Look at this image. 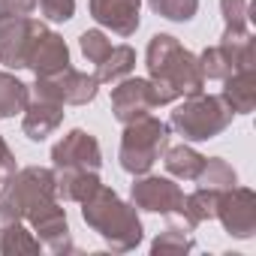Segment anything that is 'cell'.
Here are the masks:
<instances>
[{
    "label": "cell",
    "mask_w": 256,
    "mask_h": 256,
    "mask_svg": "<svg viewBox=\"0 0 256 256\" xmlns=\"http://www.w3.org/2000/svg\"><path fill=\"white\" fill-rule=\"evenodd\" d=\"M58 202V190H54V172L52 169H40V166H28L22 172H12L4 187H0V205H6L16 217L28 220L34 217L40 208Z\"/></svg>",
    "instance_id": "5b68a950"
},
{
    "label": "cell",
    "mask_w": 256,
    "mask_h": 256,
    "mask_svg": "<svg viewBox=\"0 0 256 256\" xmlns=\"http://www.w3.org/2000/svg\"><path fill=\"white\" fill-rule=\"evenodd\" d=\"M78 46H82V54L90 60V64H100L108 52H112V40L102 34V30H84L78 36Z\"/></svg>",
    "instance_id": "4316f807"
},
{
    "label": "cell",
    "mask_w": 256,
    "mask_h": 256,
    "mask_svg": "<svg viewBox=\"0 0 256 256\" xmlns=\"http://www.w3.org/2000/svg\"><path fill=\"white\" fill-rule=\"evenodd\" d=\"M42 28L46 24L30 16H4L0 12V64L22 70L28 60L30 42Z\"/></svg>",
    "instance_id": "52a82bcc"
},
{
    "label": "cell",
    "mask_w": 256,
    "mask_h": 256,
    "mask_svg": "<svg viewBox=\"0 0 256 256\" xmlns=\"http://www.w3.org/2000/svg\"><path fill=\"white\" fill-rule=\"evenodd\" d=\"M60 120H64V106H60V102L34 96V100L24 106V120H22V126H24L28 139L42 142L46 136H52L58 126H60Z\"/></svg>",
    "instance_id": "9a60e30c"
},
{
    "label": "cell",
    "mask_w": 256,
    "mask_h": 256,
    "mask_svg": "<svg viewBox=\"0 0 256 256\" xmlns=\"http://www.w3.org/2000/svg\"><path fill=\"white\" fill-rule=\"evenodd\" d=\"M190 223L184 226H169L166 232H160L151 244V253H187L193 250V235H190Z\"/></svg>",
    "instance_id": "cb8c5ba5"
},
{
    "label": "cell",
    "mask_w": 256,
    "mask_h": 256,
    "mask_svg": "<svg viewBox=\"0 0 256 256\" xmlns=\"http://www.w3.org/2000/svg\"><path fill=\"white\" fill-rule=\"evenodd\" d=\"M96 187H100V178L94 169H58L54 172V190H58V199L64 202H84L88 196H94Z\"/></svg>",
    "instance_id": "ac0fdd59"
},
{
    "label": "cell",
    "mask_w": 256,
    "mask_h": 256,
    "mask_svg": "<svg viewBox=\"0 0 256 256\" xmlns=\"http://www.w3.org/2000/svg\"><path fill=\"white\" fill-rule=\"evenodd\" d=\"M148 6L169 22H190L199 10V0H148Z\"/></svg>",
    "instance_id": "484cf974"
},
{
    "label": "cell",
    "mask_w": 256,
    "mask_h": 256,
    "mask_svg": "<svg viewBox=\"0 0 256 256\" xmlns=\"http://www.w3.org/2000/svg\"><path fill=\"white\" fill-rule=\"evenodd\" d=\"M96 76H88V72H78L72 70L70 64L54 70V72H46V76H36V84H34V96H42V100H54L60 106H84L96 96Z\"/></svg>",
    "instance_id": "8992f818"
},
{
    "label": "cell",
    "mask_w": 256,
    "mask_h": 256,
    "mask_svg": "<svg viewBox=\"0 0 256 256\" xmlns=\"http://www.w3.org/2000/svg\"><path fill=\"white\" fill-rule=\"evenodd\" d=\"M28 223L34 226L36 238H40L48 250H54V253H70V250H76V244H72V238H70V226H66V211L60 208V202H52V205L40 208L34 217H28Z\"/></svg>",
    "instance_id": "7c38bea8"
},
{
    "label": "cell",
    "mask_w": 256,
    "mask_h": 256,
    "mask_svg": "<svg viewBox=\"0 0 256 256\" xmlns=\"http://www.w3.org/2000/svg\"><path fill=\"white\" fill-rule=\"evenodd\" d=\"M151 108H157V94L148 78H120L112 90V112L120 124L145 118L151 114Z\"/></svg>",
    "instance_id": "30bf717a"
},
{
    "label": "cell",
    "mask_w": 256,
    "mask_h": 256,
    "mask_svg": "<svg viewBox=\"0 0 256 256\" xmlns=\"http://www.w3.org/2000/svg\"><path fill=\"white\" fill-rule=\"evenodd\" d=\"M220 100L232 108V114H250L256 108V66L250 70H235L232 76L223 78V94Z\"/></svg>",
    "instance_id": "e0dca14e"
},
{
    "label": "cell",
    "mask_w": 256,
    "mask_h": 256,
    "mask_svg": "<svg viewBox=\"0 0 256 256\" xmlns=\"http://www.w3.org/2000/svg\"><path fill=\"white\" fill-rule=\"evenodd\" d=\"M220 193H223V190H211V187L193 190V193L184 196V202H181V217H184L190 226H199V223H205V220H214V217H217Z\"/></svg>",
    "instance_id": "ffe728a7"
},
{
    "label": "cell",
    "mask_w": 256,
    "mask_h": 256,
    "mask_svg": "<svg viewBox=\"0 0 256 256\" xmlns=\"http://www.w3.org/2000/svg\"><path fill=\"white\" fill-rule=\"evenodd\" d=\"M52 160H54V169H94L96 172L102 166L100 142L90 133H84V130L66 133L52 148Z\"/></svg>",
    "instance_id": "8fae6325"
},
{
    "label": "cell",
    "mask_w": 256,
    "mask_h": 256,
    "mask_svg": "<svg viewBox=\"0 0 256 256\" xmlns=\"http://www.w3.org/2000/svg\"><path fill=\"white\" fill-rule=\"evenodd\" d=\"M36 10V0H0L4 16H30Z\"/></svg>",
    "instance_id": "f1b7e54d"
},
{
    "label": "cell",
    "mask_w": 256,
    "mask_h": 256,
    "mask_svg": "<svg viewBox=\"0 0 256 256\" xmlns=\"http://www.w3.org/2000/svg\"><path fill=\"white\" fill-rule=\"evenodd\" d=\"M30 102V88L10 72H0V118H12Z\"/></svg>",
    "instance_id": "7402d4cb"
},
{
    "label": "cell",
    "mask_w": 256,
    "mask_h": 256,
    "mask_svg": "<svg viewBox=\"0 0 256 256\" xmlns=\"http://www.w3.org/2000/svg\"><path fill=\"white\" fill-rule=\"evenodd\" d=\"M148 72H151L148 82L154 84V94H157V106L175 102L181 96L202 94V88H205L199 58L193 52H187L169 34L151 36V42H148Z\"/></svg>",
    "instance_id": "6da1fadb"
},
{
    "label": "cell",
    "mask_w": 256,
    "mask_h": 256,
    "mask_svg": "<svg viewBox=\"0 0 256 256\" xmlns=\"http://www.w3.org/2000/svg\"><path fill=\"white\" fill-rule=\"evenodd\" d=\"M84 223L112 247V250H133L142 241V220L136 214V205H126L118 199L114 190L100 184L94 196L82 202Z\"/></svg>",
    "instance_id": "7a4b0ae2"
},
{
    "label": "cell",
    "mask_w": 256,
    "mask_h": 256,
    "mask_svg": "<svg viewBox=\"0 0 256 256\" xmlns=\"http://www.w3.org/2000/svg\"><path fill=\"white\" fill-rule=\"evenodd\" d=\"M12 172H16V157H12V151L6 148V142L0 139V187H4V181H6Z\"/></svg>",
    "instance_id": "f546056e"
},
{
    "label": "cell",
    "mask_w": 256,
    "mask_h": 256,
    "mask_svg": "<svg viewBox=\"0 0 256 256\" xmlns=\"http://www.w3.org/2000/svg\"><path fill=\"white\" fill-rule=\"evenodd\" d=\"M199 187H211V190H229L238 184L235 169L223 160V157H205V166L199 172Z\"/></svg>",
    "instance_id": "603a6c76"
},
{
    "label": "cell",
    "mask_w": 256,
    "mask_h": 256,
    "mask_svg": "<svg viewBox=\"0 0 256 256\" xmlns=\"http://www.w3.org/2000/svg\"><path fill=\"white\" fill-rule=\"evenodd\" d=\"M217 220L235 238H250L256 232V193L247 187H229L220 193Z\"/></svg>",
    "instance_id": "9c48e42d"
},
{
    "label": "cell",
    "mask_w": 256,
    "mask_h": 256,
    "mask_svg": "<svg viewBox=\"0 0 256 256\" xmlns=\"http://www.w3.org/2000/svg\"><path fill=\"white\" fill-rule=\"evenodd\" d=\"M42 241L24 226L22 217H16L6 205H0V253L18 256V253H40Z\"/></svg>",
    "instance_id": "2e32d148"
},
{
    "label": "cell",
    "mask_w": 256,
    "mask_h": 256,
    "mask_svg": "<svg viewBox=\"0 0 256 256\" xmlns=\"http://www.w3.org/2000/svg\"><path fill=\"white\" fill-rule=\"evenodd\" d=\"M220 12H223V22H226V30L223 36H247V0H220Z\"/></svg>",
    "instance_id": "d4e9b609"
},
{
    "label": "cell",
    "mask_w": 256,
    "mask_h": 256,
    "mask_svg": "<svg viewBox=\"0 0 256 256\" xmlns=\"http://www.w3.org/2000/svg\"><path fill=\"white\" fill-rule=\"evenodd\" d=\"M163 166L172 178H181V181H196L202 166H205V157L199 151H193L190 145H172L163 151Z\"/></svg>",
    "instance_id": "d6986e66"
},
{
    "label": "cell",
    "mask_w": 256,
    "mask_h": 256,
    "mask_svg": "<svg viewBox=\"0 0 256 256\" xmlns=\"http://www.w3.org/2000/svg\"><path fill=\"white\" fill-rule=\"evenodd\" d=\"M229 124H232V108L220 96H205V94L184 96V102L175 106V112L169 118V126L178 130L187 142L214 139Z\"/></svg>",
    "instance_id": "277c9868"
},
{
    "label": "cell",
    "mask_w": 256,
    "mask_h": 256,
    "mask_svg": "<svg viewBox=\"0 0 256 256\" xmlns=\"http://www.w3.org/2000/svg\"><path fill=\"white\" fill-rule=\"evenodd\" d=\"M90 16L96 24L108 28L118 36H133L139 28V6L142 0H90Z\"/></svg>",
    "instance_id": "4fadbf2b"
},
{
    "label": "cell",
    "mask_w": 256,
    "mask_h": 256,
    "mask_svg": "<svg viewBox=\"0 0 256 256\" xmlns=\"http://www.w3.org/2000/svg\"><path fill=\"white\" fill-rule=\"evenodd\" d=\"M66 64H70V48H66L64 36L52 34L48 28H42L34 36V42H30V52H28L24 66L34 70L36 76H46V72H54V70H60Z\"/></svg>",
    "instance_id": "5bb4252c"
},
{
    "label": "cell",
    "mask_w": 256,
    "mask_h": 256,
    "mask_svg": "<svg viewBox=\"0 0 256 256\" xmlns=\"http://www.w3.org/2000/svg\"><path fill=\"white\" fill-rule=\"evenodd\" d=\"M133 66H136V52L130 48V46H112V52L96 64V82H106V84H112V82H120V78H126L133 72Z\"/></svg>",
    "instance_id": "44dd1931"
},
{
    "label": "cell",
    "mask_w": 256,
    "mask_h": 256,
    "mask_svg": "<svg viewBox=\"0 0 256 256\" xmlns=\"http://www.w3.org/2000/svg\"><path fill=\"white\" fill-rule=\"evenodd\" d=\"M169 148V124H163L154 114L136 118L130 124H124V139H120V169L130 175H145L151 166L163 157Z\"/></svg>",
    "instance_id": "3957f363"
},
{
    "label": "cell",
    "mask_w": 256,
    "mask_h": 256,
    "mask_svg": "<svg viewBox=\"0 0 256 256\" xmlns=\"http://www.w3.org/2000/svg\"><path fill=\"white\" fill-rule=\"evenodd\" d=\"M133 205L142 211H154V214H181V202H184V190L160 175H139L130 187Z\"/></svg>",
    "instance_id": "ba28073f"
},
{
    "label": "cell",
    "mask_w": 256,
    "mask_h": 256,
    "mask_svg": "<svg viewBox=\"0 0 256 256\" xmlns=\"http://www.w3.org/2000/svg\"><path fill=\"white\" fill-rule=\"evenodd\" d=\"M48 22H66L76 12V0H36Z\"/></svg>",
    "instance_id": "83f0119b"
}]
</instances>
